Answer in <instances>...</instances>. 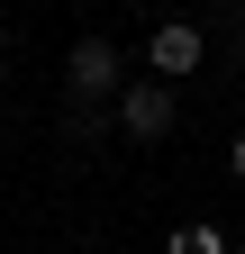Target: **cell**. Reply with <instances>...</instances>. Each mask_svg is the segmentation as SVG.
Instances as JSON below:
<instances>
[{
    "instance_id": "cell-1",
    "label": "cell",
    "mask_w": 245,
    "mask_h": 254,
    "mask_svg": "<svg viewBox=\"0 0 245 254\" xmlns=\"http://www.w3.org/2000/svg\"><path fill=\"white\" fill-rule=\"evenodd\" d=\"M173 118H182L173 82H118V127H127L136 145H164V136H173Z\"/></svg>"
},
{
    "instance_id": "cell-2",
    "label": "cell",
    "mask_w": 245,
    "mask_h": 254,
    "mask_svg": "<svg viewBox=\"0 0 245 254\" xmlns=\"http://www.w3.org/2000/svg\"><path fill=\"white\" fill-rule=\"evenodd\" d=\"M200 55H209V37L191 18H164L155 37H145V64H155V82H182V73H200Z\"/></svg>"
},
{
    "instance_id": "cell-3",
    "label": "cell",
    "mask_w": 245,
    "mask_h": 254,
    "mask_svg": "<svg viewBox=\"0 0 245 254\" xmlns=\"http://www.w3.org/2000/svg\"><path fill=\"white\" fill-rule=\"evenodd\" d=\"M64 73H73V91H82V100H118V46H109V37H82Z\"/></svg>"
},
{
    "instance_id": "cell-4",
    "label": "cell",
    "mask_w": 245,
    "mask_h": 254,
    "mask_svg": "<svg viewBox=\"0 0 245 254\" xmlns=\"http://www.w3.org/2000/svg\"><path fill=\"white\" fill-rule=\"evenodd\" d=\"M164 254H227V236H218V227H173Z\"/></svg>"
},
{
    "instance_id": "cell-5",
    "label": "cell",
    "mask_w": 245,
    "mask_h": 254,
    "mask_svg": "<svg viewBox=\"0 0 245 254\" xmlns=\"http://www.w3.org/2000/svg\"><path fill=\"white\" fill-rule=\"evenodd\" d=\"M227 173H236V182H245V136H236V145H227Z\"/></svg>"
},
{
    "instance_id": "cell-6",
    "label": "cell",
    "mask_w": 245,
    "mask_h": 254,
    "mask_svg": "<svg viewBox=\"0 0 245 254\" xmlns=\"http://www.w3.org/2000/svg\"><path fill=\"white\" fill-rule=\"evenodd\" d=\"M0 82H9V64H0Z\"/></svg>"
},
{
    "instance_id": "cell-7",
    "label": "cell",
    "mask_w": 245,
    "mask_h": 254,
    "mask_svg": "<svg viewBox=\"0 0 245 254\" xmlns=\"http://www.w3.org/2000/svg\"><path fill=\"white\" fill-rule=\"evenodd\" d=\"M218 9H236V0H218Z\"/></svg>"
}]
</instances>
